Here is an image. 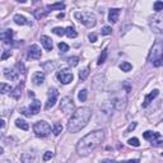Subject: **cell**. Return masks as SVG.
Instances as JSON below:
<instances>
[{
    "mask_svg": "<svg viewBox=\"0 0 163 163\" xmlns=\"http://www.w3.org/2000/svg\"><path fill=\"white\" fill-rule=\"evenodd\" d=\"M57 96H59V92L56 88H50L49 89V100L46 102V110H50L51 107H54L55 103H56V100H57Z\"/></svg>",
    "mask_w": 163,
    "mask_h": 163,
    "instance_id": "obj_9",
    "label": "cell"
},
{
    "mask_svg": "<svg viewBox=\"0 0 163 163\" xmlns=\"http://www.w3.org/2000/svg\"><path fill=\"white\" fill-rule=\"evenodd\" d=\"M15 68L18 69V73H19V74H22V75L25 74V68H24V65H23V63L18 61V63H17V65H15Z\"/></svg>",
    "mask_w": 163,
    "mask_h": 163,
    "instance_id": "obj_34",
    "label": "cell"
},
{
    "mask_svg": "<svg viewBox=\"0 0 163 163\" xmlns=\"http://www.w3.org/2000/svg\"><path fill=\"white\" fill-rule=\"evenodd\" d=\"M112 103H114V107L116 110H122V108H125V106H126V97H119V98H115V100L112 101Z\"/></svg>",
    "mask_w": 163,
    "mask_h": 163,
    "instance_id": "obj_11",
    "label": "cell"
},
{
    "mask_svg": "<svg viewBox=\"0 0 163 163\" xmlns=\"http://www.w3.org/2000/svg\"><path fill=\"white\" fill-rule=\"evenodd\" d=\"M89 40H91V42H96L97 41V35H96V33H91V35H89Z\"/></svg>",
    "mask_w": 163,
    "mask_h": 163,
    "instance_id": "obj_42",
    "label": "cell"
},
{
    "mask_svg": "<svg viewBox=\"0 0 163 163\" xmlns=\"http://www.w3.org/2000/svg\"><path fill=\"white\" fill-rule=\"evenodd\" d=\"M162 44H163V41H162Z\"/></svg>",
    "mask_w": 163,
    "mask_h": 163,
    "instance_id": "obj_50",
    "label": "cell"
},
{
    "mask_svg": "<svg viewBox=\"0 0 163 163\" xmlns=\"http://www.w3.org/2000/svg\"><path fill=\"white\" fill-rule=\"evenodd\" d=\"M63 131V125L60 122H55L54 125V134L55 135H60V132Z\"/></svg>",
    "mask_w": 163,
    "mask_h": 163,
    "instance_id": "obj_29",
    "label": "cell"
},
{
    "mask_svg": "<svg viewBox=\"0 0 163 163\" xmlns=\"http://www.w3.org/2000/svg\"><path fill=\"white\" fill-rule=\"evenodd\" d=\"M20 161H22V163H33L35 156L31 153H23L22 156H20Z\"/></svg>",
    "mask_w": 163,
    "mask_h": 163,
    "instance_id": "obj_20",
    "label": "cell"
},
{
    "mask_svg": "<svg viewBox=\"0 0 163 163\" xmlns=\"http://www.w3.org/2000/svg\"><path fill=\"white\" fill-rule=\"evenodd\" d=\"M60 110L64 114H74V102L70 97H64L60 102Z\"/></svg>",
    "mask_w": 163,
    "mask_h": 163,
    "instance_id": "obj_7",
    "label": "cell"
},
{
    "mask_svg": "<svg viewBox=\"0 0 163 163\" xmlns=\"http://www.w3.org/2000/svg\"><path fill=\"white\" fill-rule=\"evenodd\" d=\"M129 144L132 145V147H139L140 143H139V140L136 139V138H131L130 140H129Z\"/></svg>",
    "mask_w": 163,
    "mask_h": 163,
    "instance_id": "obj_39",
    "label": "cell"
},
{
    "mask_svg": "<svg viewBox=\"0 0 163 163\" xmlns=\"http://www.w3.org/2000/svg\"><path fill=\"white\" fill-rule=\"evenodd\" d=\"M33 131L36 132L37 136L45 138V136H49L51 134V126L46 121H37L33 125Z\"/></svg>",
    "mask_w": 163,
    "mask_h": 163,
    "instance_id": "obj_5",
    "label": "cell"
},
{
    "mask_svg": "<svg viewBox=\"0 0 163 163\" xmlns=\"http://www.w3.org/2000/svg\"><path fill=\"white\" fill-rule=\"evenodd\" d=\"M68 63H69V65L70 66H76L78 65V63H79V57H76V56H71L68 59Z\"/></svg>",
    "mask_w": 163,
    "mask_h": 163,
    "instance_id": "obj_33",
    "label": "cell"
},
{
    "mask_svg": "<svg viewBox=\"0 0 163 163\" xmlns=\"http://www.w3.org/2000/svg\"><path fill=\"white\" fill-rule=\"evenodd\" d=\"M52 158H54V152H50V151H47V152H45L44 157H42V159H44V162H47V161L52 159Z\"/></svg>",
    "mask_w": 163,
    "mask_h": 163,
    "instance_id": "obj_35",
    "label": "cell"
},
{
    "mask_svg": "<svg viewBox=\"0 0 163 163\" xmlns=\"http://www.w3.org/2000/svg\"><path fill=\"white\" fill-rule=\"evenodd\" d=\"M10 91H12V88H10L9 84H7V83H1V84H0V92H1V93H8V92H10Z\"/></svg>",
    "mask_w": 163,
    "mask_h": 163,
    "instance_id": "obj_30",
    "label": "cell"
},
{
    "mask_svg": "<svg viewBox=\"0 0 163 163\" xmlns=\"http://www.w3.org/2000/svg\"><path fill=\"white\" fill-rule=\"evenodd\" d=\"M101 163H117L115 159H103V161H101Z\"/></svg>",
    "mask_w": 163,
    "mask_h": 163,
    "instance_id": "obj_44",
    "label": "cell"
},
{
    "mask_svg": "<svg viewBox=\"0 0 163 163\" xmlns=\"http://www.w3.org/2000/svg\"><path fill=\"white\" fill-rule=\"evenodd\" d=\"M105 139V132L103 130H96L83 136L76 144V152L80 156H88L89 153H92L94 149L98 148L101 143Z\"/></svg>",
    "mask_w": 163,
    "mask_h": 163,
    "instance_id": "obj_1",
    "label": "cell"
},
{
    "mask_svg": "<svg viewBox=\"0 0 163 163\" xmlns=\"http://www.w3.org/2000/svg\"><path fill=\"white\" fill-rule=\"evenodd\" d=\"M22 114H23V115H25V116H29V117L32 116V114H31V112H28L27 108H22Z\"/></svg>",
    "mask_w": 163,
    "mask_h": 163,
    "instance_id": "obj_43",
    "label": "cell"
},
{
    "mask_svg": "<svg viewBox=\"0 0 163 163\" xmlns=\"http://www.w3.org/2000/svg\"><path fill=\"white\" fill-rule=\"evenodd\" d=\"M127 163H139V161H138V159H130Z\"/></svg>",
    "mask_w": 163,
    "mask_h": 163,
    "instance_id": "obj_45",
    "label": "cell"
},
{
    "mask_svg": "<svg viewBox=\"0 0 163 163\" xmlns=\"http://www.w3.org/2000/svg\"><path fill=\"white\" fill-rule=\"evenodd\" d=\"M119 15H120V9H111L108 13V22L111 23H116L119 20Z\"/></svg>",
    "mask_w": 163,
    "mask_h": 163,
    "instance_id": "obj_16",
    "label": "cell"
},
{
    "mask_svg": "<svg viewBox=\"0 0 163 163\" xmlns=\"http://www.w3.org/2000/svg\"><path fill=\"white\" fill-rule=\"evenodd\" d=\"M1 40L4 41V44H12V38H13V29H7V31H3L1 35Z\"/></svg>",
    "mask_w": 163,
    "mask_h": 163,
    "instance_id": "obj_13",
    "label": "cell"
},
{
    "mask_svg": "<svg viewBox=\"0 0 163 163\" xmlns=\"http://www.w3.org/2000/svg\"><path fill=\"white\" fill-rule=\"evenodd\" d=\"M50 13V10H41V9H37L35 10V17L37 19H41V18H44L45 15H47Z\"/></svg>",
    "mask_w": 163,
    "mask_h": 163,
    "instance_id": "obj_24",
    "label": "cell"
},
{
    "mask_svg": "<svg viewBox=\"0 0 163 163\" xmlns=\"http://www.w3.org/2000/svg\"><path fill=\"white\" fill-rule=\"evenodd\" d=\"M158 94H159V91H158V89H154L153 92H151V93H149L148 96L144 98V102H143V107H147V106H148V105L151 103V102H152L153 100H154V98H156V97L158 96Z\"/></svg>",
    "mask_w": 163,
    "mask_h": 163,
    "instance_id": "obj_14",
    "label": "cell"
},
{
    "mask_svg": "<svg viewBox=\"0 0 163 163\" xmlns=\"http://www.w3.org/2000/svg\"><path fill=\"white\" fill-rule=\"evenodd\" d=\"M91 116H92V110L89 107H80V108H78L73 114L71 119L69 120V124H68L69 132H71V134L79 132L82 129L87 126Z\"/></svg>",
    "mask_w": 163,
    "mask_h": 163,
    "instance_id": "obj_2",
    "label": "cell"
},
{
    "mask_svg": "<svg viewBox=\"0 0 163 163\" xmlns=\"http://www.w3.org/2000/svg\"><path fill=\"white\" fill-rule=\"evenodd\" d=\"M0 122H1V129H4V126H5V121H4V120H1Z\"/></svg>",
    "mask_w": 163,
    "mask_h": 163,
    "instance_id": "obj_46",
    "label": "cell"
},
{
    "mask_svg": "<svg viewBox=\"0 0 163 163\" xmlns=\"http://www.w3.org/2000/svg\"><path fill=\"white\" fill-rule=\"evenodd\" d=\"M111 33H112V28L108 27V25H105V27L101 28V35L107 36V35H111Z\"/></svg>",
    "mask_w": 163,
    "mask_h": 163,
    "instance_id": "obj_32",
    "label": "cell"
},
{
    "mask_svg": "<svg viewBox=\"0 0 163 163\" xmlns=\"http://www.w3.org/2000/svg\"><path fill=\"white\" fill-rule=\"evenodd\" d=\"M32 82H33V84H36V85H41L45 82V74L42 71L35 73L32 76Z\"/></svg>",
    "mask_w": 163,
    "mask_h": 163,
    "instance_id": "obj_12",
    "label": "cell"
},
{
    "mask_svg": "<svg viewBox=\"0 0 163 163\" xmlns=\"http://www.w3.org/2000/svg\"><path fill=\"white\" fill-rule=\"evenodd\" d=\"M74 17L82 24H84L85 27H88V28L94 27L97 23V19H96V17H94V14H92V13H89V12H75Z\"/></svg>",
    "mask_w": 163,
    "mask_h": 163,
    "instance_id": "obj_4",
    "label": "cell"
},
{
    "mask_svg": "<svg viewBox=\"0 0 163 163\" xmlns=\"http://www.w3.org/2000/svg\"><path fill=\"white\" fill-rule=\"evenodd\" d=\"M136 127V122H131L130 125H129V127H127V130H126V132H130L131 130H134V129Z\"/></svg>",
    "mask_w": 163,
    "mask_h": 163,
    "instance_id": "obj_41",
    "label": "cell"
},
{
    "mask_svg": "<svg viewBox=\"0 0 163 163\" xmlns=\"http://www.w3.org/2000/svg\"><path fill=\"white\" fill-rule=\"evenodd\" d=\"M27 57L31 59V60H37V59L41 57V49L38 47V45H32L31 47H29Z\"/></svg>",
    "mask_w": 163,
    "mask_h": 163,
    "instance_id": "obj_10",
    "label": "cell"
},
{
    "mask_svg": "<svg viewBox=\"0 0 163 163\" xmlns=\"http://www.w3.org/2000/svg\"><path fill=\"white\" fill-rule=\"evenodd\" d=\"M65 8V4L64 3H54V4H49L47 5V9L49 10H61Z\"/></svg>",
    "mask_w": 163,
    "mask_h": 163,
    "instance_id": "obj_21",
    "label": "cell"
},
{
    "mask_svg": "<svg viewBox=\"0 0 163 163\" xmlns=\"http://www.w3.org/2000/svg\"><path fill=\"white\" fill-rule=\"evenodd\" d=\"M148 60L154 66L163 65V44L157 42V44L153 46L151 54H149V56H148Z\"/></svg>",
    "mask_w": 163,
    "mask_h": 163,
    "instance_id": "obj_3",
    "label": "cell"
},
{
    "mask_svg": "<svg viewBox=\"0 0 163 163\" xmlns=\"http://www.w3.org/2000/svg\"><path fill=\"white\" fill-rule=\"evenodd\" d=\"M40 110H41V102L35 100L31 103V106H29V112H31L32 115H37L38 112H40Z\"/></svg>",
    "mask_w": 163,
    "mask_h": 163,
    "instance_id": "obj_17",
    "label": "cell"
},
{
    "mask_svg": "<svg viewBox=\"0 0 163 163\" xmlns=\"http://www.w3.org/2000/svg\"><path fill=\"white\" fill-rule=\"evenodd\" d=\"M15 125H17V126H18L19 129H22V130H25V131H27V130H28V129H29V126H28V124H27V122H25V121H24V120H20V119H18V120H17V121H15Z\"/></svg>",
    "mask_w": 163,
    "mask_h": 163,
    "instance_id": "obj_23",
    "label": "cell"
},
{
    "mask_svg": "<svg viewBox=\"0 0 163 163\" xmlns=\"http://www.w3.org/2000/svg\"><path fill=\"white\" fill-rule=\"evenodd\" d=\"M73 78H74V75H73V73H71L69 69H61V70L57 73V79L61 82L63 84H69V83H71Z\"/></svg>",
    "mask_w": 163,
    "mask_h": 163,
    "instance_id": "obj_8",
    "label": "cell"
},
{
    "mask_svg": "<svg viewBox=\"0 0 163 163\" xmlns=\"http://www.w3.org/2000/svg\"><path fill=\"white\" fill-rule=\"evenodd\" d=\"M87 96H88V91H87V89H83V91H80L79 94H78L79 101L85 102V101H87Z\"/></svg>",
    "mask_w": 163,
    "mask_h": 163,
    "instance_id": "obj_28",
    "label": "cell"
},
{
    "mask_svg": "<svg viewBox=\"0 0 163 163\" xmlns=\"http://www.w3.org/2000/svg\"><path fill=\"white\" fill-rule=\"evenodd\" d=\"M28 94H29V97H33V96H35V93L31 92V91H29V93H28Z\"/></svg>",
    "mask_w": 163,
    "mask_h": 163,
    "instance_id": "obj_48",
    "label": "cell"
},
{
    "mask_svg": "<svg viewBox=\"0 0 163 163\" xmlns=\"http://www.w3.org/2000/svg\"><path fill=\"white\" fill-rule=\"evenodd\" d=\"M64 17H65V15H64V13H60V14L57 15V18H64Z\"/></svg>",
    "mask_w": 163,
    "mask_h": 163,
    "instance_id": "obj_47",
    "label": "cell"
},
{
    "mask_svg": "<svg viewBox=\"0 0 163 163\" xmlns=\"http://www.w3.org/2000/svg\"><path fill=\"white\" fill-rule=\"evenodd\" d=\"M22 87H23V83L22 84H19V85H17V88H14V89H12V96L14 97V98H17V100H18V98L20 97V91H22Z\"/></svg>",
    "mask_w": 163,
    "mask_h": 163,
    "instance_id": "obj_22",
    "label": "cell"
},
{
    "mask_svg": "<svg viewBox=\"0 0 163 163\" xmlns=\"http://www.w3.org/2000/svg\"><path fill=\"white\" fill-rule=\"evenodd\" d=\"M107 55H108V52H107V49H105L103 51H102V54L100 55V59H98V65H102L105 61H106V59H107Z\"/></svg>",
    "mask_w": 163,
    "mask_h": 163,
    "instance_id": "obj_26",
    "label": "cell"
},
{
    "mask_svg": "<svg viewBox=\"0 0 163 163\" xmlns=\"http://www.w3.org/2000/svg\"><path fill=\"white\" fill-rule=\"evenodd\" d=\"M120 163H127V162H120Z\"/></svg>",
    "mask_w": 163,
    "mask_h": 163,
    "instance_id": "obj_49",
    "label": "cell"
},
{
    "mask_svg": "<svg viewBox=\"0 0 163 163\" xmlns=\"http://www.w3.org/2000/svg\"><path fill=\"white\" fill-rule=\"evenodd\" d=\"M65 31H66V36L69 38H75L76 36H78V33H76V31L73 27H68Z\"/></svg>",
    "mask_w": 163,
    "mask_h": 163,
    "instance_id": "obj_25",
    "label": "cell"
},
{
    "mask_svg": "<svg viewBox=\"0 0 163 163\" xmlns=\"http://www.w3.org/2000/svg\"><path fill=\"white\" fill-rule=\"evenodd\" d=\"M4 75H5V78H7V79L17 80V79H18L19 73H18V71H15V70H5V71H4Z\"/></svg>",
    "mask_w": 163,
    "mask_h": 163,
    "instance_id": "obj_19",
    "label": "cell"
},
{
    "mask_svg": "<svg viewBox=\"0 0 163 163\" xmlns=\"http://www.w3.org/2000/svg\"><path fill=\"white\" fill-rule=\"evenodd\" d=\"M120 69H121L122 71H130L132 69V65L130 63H122V64H120Z\"/></svg>",
    "mask_w": 163,
    "mask_h": 163,
    "instance_id": "obj_27",
    "label": "cell"
},
{
    "mask_svg": "<svg viewBox=\"0 0 163 163\" xmlns=\"http://www.w3.org/2000/svg\"><path fill=\"white\" fill-rule=\"evenodd\" d=\"M59 50L61 51V52H66V51H69V46H68L66 44H64V42H60V44L57 45Z\"/></svg>",
    "mask_w": 163,
    "mask_h": 163,
    "instance_id": "obj_37",
    "label": "cell"
},
{
    "mask_svg": "<svg viewBox=\"0 0 163 163\" xmlns=\"http://www.w3.org/2000/svg\"><path fill=\"white\" fill-rule=\"evenodd\" d=\"M52 32L55 33V35H57V36H64V35H66V31L64 28H61V27H55L54 29H52Z\"/></svg>",
    "mask_w": 163,
    "mask_h": 163,
    "instance_id": "obj_31",
    "label": "cell"
},
{
    "mask_svg": "<svg viewBox=\"0 0 163 163\" xmlns=\"http://www.w3.org/2000/svg\"><path fill=\"white\" fill-rule=\"evenodd\" d=\"M41 44L44 45V47L47 51H51L52 50V40L47 36H41Z\"/></svg>",
    "mask_w": 163,
    "mask_h": 163,
    "instance_id": "obj_18",
    "label": "cell"
},
{
    "mask_svg": "<svg viewBox=\"0 0 163 163\" xmlns=\"http://www.w3.org/2000/svg\"><path fill=\"white\" fill-rule=\"evenodd\" d=\"M14 22L17 23V24H19V25H32V22H28L27 20V18L25 17H23V15H20V14H15L14 15Z\"/></svg>",
    "mask_w": 163,
    "mask_h": 163,
    "instance_id": "obj_15",
    "label": "cell"
},
{
    "mask_svg": "<svg viewBox=\"0 0 163 163\" xmlns=\"http://www.w3.org/2000/svg\"><path fill=\"white\" fill-rule=\"evenodd\" d=\"M151 28L154 33L163 32V13H158L151 20Z\"/></svg>",
    "mask_w": 163,
    "mask_h": 163,
    "instance_id": "obj_6",
    "label": "cell"
},
{
    "mask_svg": "<svg viewBox=\"0 0 163 163\" xmlns=\"http://www.w3.org/2000/svg\"><path fill=\"white\" fill-rule=\"evenodd\" d=\"M88 75H89V69H88V68H87V69H84V70H82V71L79 73V78H80L82 80H85Z\"/></svg>",
    "mask_w": 163,
    "mask_h": 163,
    "instance_id": "obj_36",
    "label": "cell"
},
{
    "mask_svg": "<svg viewBox=\"0 0 163 163\" xmlns=\"http://www.w3.org/2000/svg\"><path fill=\"white\" fill-rule=\"evenodd\" d=\"M162 154H163V153H162Z\"/></svg>",
    "mask_w": 163,
    "mask_h": 163,
    "instance_id": "obj_51",
    "label": "cell"
},
{
    "mask_svg": "<svg viewBox=\"0 0 163 163\" xmlns=\"http://www.w3.org/2000/svg\"><path fill=\"white\" fill-rule=\"evenodd\" d=\"M10 55H12V52H10V51H4V54L1 55V60H5V59H8V57H9L10 56Z\"/></svg>",
    "mask_w": 163,
    "mask_h": 163,
    "instance_id": "obj_40",
    "label": "cell"
},
{
    "mask_svg": "<svg viewBox=\"0 0 163 163\" xmlns=\"http://www.w3.org/2000/svg\"><path fill=\"white\" fill-rule=\"evenodd\" d=\"M153 8H154V10H156V12L163 10V1H156V3H154V5H153Z\"/></svg>",
    "mask_w": 163,
    "mask_h": 163,
    "instance_id": "obj_38",
    "label": "cell"
}]
</instances>
